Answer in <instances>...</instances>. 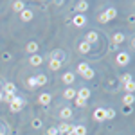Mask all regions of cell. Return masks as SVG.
Instances as JSON below:
<instances>
[{"label":"cell","mask_w":135,"mask_h":135,"mask_svg":"<svg viewBox=\"0 0 135 135\" xmlns=\"http://www.w3.org/2000/svg\"><path fill=\"white\" fill-rule=\"evenodd\" d=\"M115 16H117V11H115L114 7H110V9H106L104 13L99 15V22H101V23H106L108 20H114Z\"/></svg>","instance_id":"6da1fadb"},{"label":"cell","mask_w":135,"mask_h":135,"mask_svg":"<svg viewBox=\"0 0 135 135\" xmlns=\"http://www.w3.org/2000/svg\"><path fill=\"white\" fill-rule=\"evenodd\" d=\"M22 106H23V99L22 97H13V101L9 103V108H11V112H20L22 110Z\"/></svg>","instance_id":"7a4b0ae2"},{"label":"cell","mask_w":135,"mask_h":135,"mask_svg":"<svg viewBox=\"0 0 135 135\" xmlns=\"http://www.w3.org/2000/svg\"><path fill=\"white\" fill-rule=\"evenodd\" d=\"M115 61H117V65L124 67V65L130 63V54H126V52H119V54H117V58H115Z\"/></svg>","instance_id":"3957f363"},{"label":"cell","mask_w":135,"mask_h":135,"mask_svg":"<svg viewBox=\"0 0 135 135\" xmlns=\"http://www.w3.org/2000/svg\"><path fill=\"white\" fill-rule=\"evenodd\" d=\"M58 128V132H60V135H63V133H67V135H72V128L74 126L72 124H69V123H61L60 126H56Z\"/></svg>","instance_id":"277c9868"},{"label":"cell","mask_w":135,"mask_h":135,"mask_svg":"<svg viewBox=\"0 0 135 135\" xmlns=\"http://www.w3.org/2000/svg\"><path fill=\"white\" fill-rule=\"evenodd\" d=\"M72 22H74V25H76V27H83L85 23H86V18H85L83 15H76Z\"/></svg>","instance_id":"5b68a950"},{"label":"cell","mask_w":135,"mask_h":135,"mask_svg":"<svg viewBox=\"0 0 135 135\" xmlns=\"http://www.w3.org/2000/svg\"><path fill=\"white\" fill-rule=\"evenodd\" d=\"M94 119L99 121V123L104 121V108H95V110H94Z\"/></svg>","instance_id":"8992f818"},{"label":"cell","mask_w":135,"mask_h":135,"mask_svg":"<svg viewBox=\"0 0 135 135\" xmlns=\"http://www.w3.org/2000/svg\"><path fill=\"white\" fill-rule=\"evenodd\" d=\"M74 79H76V76H74L72 72L63 74V78H61V81H63L65 85H70V83H74Z\"/></svg>","instance_id":"52a82bcc"},{"label":"cell","mask_w":135,"mask_h":135,"mask_svg":"<svg viewBox=\"0 0 135 135\" xmlns=\"http://www.w3.org/2000/svg\"><path fill=\"white\" fill-rule=\"evenodd\" d=\"M42 61H43V58H42V56H38V54H32L31 60H29V63H31L32 67H38V65H42Z\"/></svg>","instance_id":"ba28073f"},{"label":"cell","mask_w":135,"mask_h":135,"mask_svg":"<svg viewBox=\"0 0 135 135\" xmlns=\"http://www.w3.org/2000/svg\"><path fill=\"white\" fill-rule=\"evenodd\" d=\"M76 97H79V99H85V101H86V99L90 97V90H88V88H81L79 92H76Z\"/></svg>","instance_id":"9c48e42d"},{"label":"cell","mask_w":135,"mask_h":135,"mask_svg":"<svg viewBox=\"0 0 135 135\" xmlns=\"http://www.w3.org/2000/svg\"><path fill=\"white\" fill-rule=\"evenodd\" d=\"M20 16H22V20H23V22L32 20V9H23L20 13Z\"/></svg>","instance_id":"30bf717a"},{"label":"cell","mask_w":135,"mask_h":135,"mask_svg":"<svg viewBox=\"0 0 135 135\" xmlns=\"http://www.w3.org/2000/svg\"><path fill=\"white\" fill-rule=\"evenodd\" d=\"M15 90H16V86L13 83H4V92L2 94H13L15 95Z\"/></svg>","instance_id":"8fae6325"},{"label":"cell","mask_w":135,"mask_h":135,"mask_svg":"<svg viewBox=\"0 0 135 135\" xmlns=\"http://www.w3.org/2000/svg\"><path fill=\"white\" fill-rule=\"evenodd\" d=\"M72 135H86V128L85 126H74L72 128Z\"/></svg>","instance_id":"7c38bea8"},{"label":"cell","mask_w":135,"mask_h":135,"mask_svg":"<svg viewBox=\"0 0 135 135\" xmlns=\"http://www.w3.org/2000/svg\"><path fill=\"white\" fill-rule=\"evenodd\" d=\"M38 103L43 104V106H47V104L51 103V95H49V94H42V95L38 97Z\"/></svg>","instance_id":"4fadbf2b"},{"label":"cell","mask_w":135,"mask_h":135,"mask_svg":"<svg viewBox=\"0 0 135 135\" xmlns=\"http://www.w3.org/2000/svg\"><path fill=\"white\" fill-rule=\"evenodd\" d=\"M51 60H54V61H63V52L61 51H52Z\"/></svg>","instance_id":"5bb4252c"},{"label":"cell","mask_w":135,"mask_h":135,"mask_svg":"<svg viewBox=\"0 0 135 135\" xmlns=\"http://www.w3.org/2000/svg\"><path fill=\"white\" fill-rule=\"evenodd\" d=\"M60 117H61V119H70V117H72V110H70V108H61Z\"/></svg>","instance_id":"9a60e30c"},{"label":"cell","mask_w":135,"mask_h":135,"mask_svg":"<svg viewBox=\"0 0 135 135\" xmlns=\"http://www.w3.org/2000/svg\"><path fill=\"white\" fill-rule=\"evenodd\" d=\"M63 97H65V99H74V97H76V90H74V88H67V90L63 92Z\"/></svg>","instance_id":"2e32d148"},{"label":"cell","mask_w":135,"mask_h":135,"mask_svg":"<svg viewBox=\"0 0 135 135\" xmlns=\"http://www.w3.org/2000/svg\"><path fill=\"white\" fill-rule=\"evenodd\" d=\"M88 9V4H86V2H79V4H78V6H76V11H79V15H83V11H86Z\"/></svg>","instance_id":"e0dca14e"},{"label":"cell","mask_w":135,"mask_h":135,"mask_svg":"<svg viewBox=\"0 0 135 135\" xmlns=\"http://www.w3.org/2000/svg\"><path fill=\"white\" fill-rule=\"evenodd\" d=\"M97 40V32L95 31H90L88 34H86V43H94Z\"/></svg>","instance_id":"ac0fdd59"},{"label":"cell","mask_w":135,"mask_h":135,"mask_svg":"<svg viewBox=\"0 0 135 135\" xmlns=\"http://www.w3.org/2000/svg\"><path fill=\"white\" fill-rule=\"evenodd\" d=\"M36 85H38V86H42V85H47V76H45V74H40V76L36 78Z\"/></svg>","instance_id":"d6986e66"},{"label":"cell","mask_w":135,"mask_h":135,"mask_svg":"<svg viewBox=\"0 0 135 135\" xmlns=\"http://www.w3.org/2000/svg\"><path fill=\"white\" fill-rule=\"evenodd\" d=\"M36 51H38V43H36V42L27 43V52H31V54H34Z\"/></svg>","instance_id":"ffe728a7"},{"label":"cell","mask_w":135,"mask_h":135,"mask_svg":"<svg viewBox=\"0 0 135 135\" xmlns=\"http://www.w3.org/2000/svg\"><path fill=\"white\" fill-rule=\"evenodd\" d=\"M79 52H83V54H86V52H90V43H79Z\"/></svg>","instance_id":"44dd1931"},{"label":"cell","mask_w":135,"mask_h":135,"mask_svg":"<svg viewBox=\"0 0 135 135\" xmlns=\"http://www.w3.org/2000/svg\"><path fill=\"white\" fill-rule=\"evenodd\" d=\"M124 88H126V92H128V94H133V90H135L133 79H132V81H128V83H124Z\"/></svg>","instance_id":"7402d4cb"},{"label":"cell","mask_w":135,"mask_h":135,"mask_svg":"<svg viewBox=\"0 0 135 135\" xmlns=\"http://www.w3.org/2000/svg\"><path fill=\"white\" fill-rule=\"evenodd\" d=\"M13 9H15V11H20V13H22V11L25 9V4L18 0V2H15V4H13Z\"/></svg>","instance_id":"603a6c76"},{"label":"cell","mask_w":135,"mask_h":135,"mask_svg":"<svg viewBox=\"0 0 135 135\" xmlns=\"http://www.w3.org/2000/svg\"><path fill=\"white\" fill-rule=\"evenodd\" d=\"M49 67H51V70H58V69L61 67V61H54V60H51Z\"/></svg>","instance_id":"cb8c5ba5"},{"label":"cell","mask_w":135,"mask_h":135,"mask_svg":"<svg viewBox=\"0 0 135 135\" xmlns=\"http://www.w3.org/2000/svg\"><path fill=\"white\" fill-rule=\"evenodd\" d=\"M81 76H83L85 79H92V78H94V70H92V69H86V70H85Z\"/></svg>","instance_id":"d4e9b609"},{"label":"cell","mask_w":135,"mask_h":135,"mask_svg":"<svg viewBox=\"0 0 135 135\" xmlns=\"http://www.w3.org/2000/svg\"><path fill=\"white\" fill-rule=\"evenodd\" d=\"M132 103H133V94H126V95H124V104H126V106H130Z\"/></svg>","instance_id":"484cf974"},{"label":"cell","mask_w":135,"mask_h":135,"mask_svg":"<svg viewBox=\"0 0 135 135\" xmlns=\"http://www.w3.org/2000/svg\"><path fill=\"white\" fill-rule=\"evenodd\" d=\"M86 69H90V67H88V63H79V65H78V72H79V74H83Z\"/></svg>","instance_id":"4316f807"},{"label":"cell","mask_w":135,"mask_h":135,"mask_svg":"<svg viewBox=\"0 0 135 135\" xmlns=\"http://www.w3.org/2000/svg\"><path fill=\"white\" fill-rule=\"evenodd\" d=\"M123 42H124V36H123L121 32H117L114 36V43H123Z\"/></svg>","instance_id":"83f0119b"},{"label":"cell","mask_w":135,"mask_h":135,"mask_svg":"<svg viewBox=\"0 0 135 135\" xmlns=\"http://www.w3.org/2000/svg\"><path fill=\"white\" fill-rule=\"evenodd\" d=\"M27 86H29V88L38 86V85H36V78H29V79H27Z\"/></svg>","instance_id":"f1b7e54d"},{"label":"cell","mask_w":135,"mask_h":135,"mask_svg":"<svg viewBox=\"0 0 135 135\" xmlns=\"http://www.w3.org/2000/svg\"><path fill=\"white\" fill-rule=\"evenodd\" d=\"M85 104H86V101H85V99H79V97H76V106H79V108H83Z\"/></svg>","instance_id":"f546056e"},{"label":"cell","mask_w":135,"mask_h":135,"mask_svg":"<svg viewBox=\"0 0 135 135\" xmlns=\"http://www.w3.org/2000/svg\"><path fill=\"white\" fill-rule=\"evenodd\" d=\"M13 97H15L13 94H4V97H2V99H4L6 103H11V101H13Z\"/></svg>","instance_id":"4dcf8cb0"},{"label":"cell","mask_w":135,"mask_h":135,"mask_svg":"<svg viewBox=\"0 0 135 135\" xmlns=\"http://www.w3.org/2000/svg\"><path fill=\"white\" fill-rule=\"evenodd\" d=\"M32 128H36V130L42 128V121L40 119H32Z\"/></svg>","instance_id":"1f68e13d"},{"label":"cell","mask_w":135,"mask_h":135,"mask_svg":"<svg viewBox=\"0 0 135 135\" xmlns=\"http://www.w3.org/2000/svg\"><path fill=\"white\" fill-rule=\"evenodd\" d=\"M49 135H60V132H58V128L56 126H52V128H49V132H47Z\"/></svg>","instance_id":"d6a6232c"},{"label":"cell","mask_w":135,"mask_h":135,"mask_svg":"<svg viewBox=\"0 0 135 135\" xmlns=\"http://www.w3.org/2000/svg\"><path fill=\"white\" fill-rule=\"evenodd\" d=\"M121 81H123V83H128V81H132V76H130V74H124V76L121 78Z\"/></svg>","instance_id":"836d02e7"},{"label":"cell","mask_w":135,"mask_h":135,"mask_svg":"<svg viewBox=\"0 0 135 135\" xmlns=\"http://www.w3.org/2000/svg\"><path fill=\"white\" fill-rule=\"evenodd\" d=\"M2 97H4V94H2V92H0V101H2Z\"/></svg>","instance_id":"e575fe53"},{"label":"cell","mask_w":135,"mask_h":135,"mask_svg":"<svg viewBox=\"0 0 135 135\" xmlns=\"http://www.w3.org/2000/svg\"><path fill=\"white\" fill-rule=\"evenodd\" d=\"M0 135H4V132H0Z\"/></svg>","instance_id":"d590c367"}]
</instances>
